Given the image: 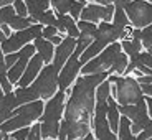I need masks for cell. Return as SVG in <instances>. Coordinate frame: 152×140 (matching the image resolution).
I'll list each match as a JSON object with an SVG mask.
<instances>
[{
  "label": "cell",
  "mask_w": 152,
  "mask_h": 140,
  "mask_svg": "<svg viewBox=\"0 0 152 140\" xmlns=\"http://www.w3.org/2000/svg\"><path fill=\"white\" fill-rule=\"evenodd\" d=\"M15 110H17L15 117H12L8 120H5L4 124H0V132L10 133L17 129L28 127L35 120H40L43 115V110H45V104H43V99H37V101H31L28 104L17 107Z\"/></svg>",
  "instance_id": "cell-3"
},
{
  "label": "cell",
  "mask_w": 152,
  "mask_h": 140,
  "mask_svg": "<svg viewBox=\"0 0 152 140\" xmlns=\"http://www.w3.org/2000/svg\"><path fill=\"white\" fill-rule=\"evenodd\" d=\"M17 0H0V7H5V5H12L15 4Z\"/></svg>",
  "instance_id": "cell-45"
},
{
  "label": "cell",
  "mask_w": 152,
  "mask_h": 140,
  "mask_svg": "<svg viewBox=\"0 0 152 140\" xmlns=\"http://www.w3.org/2000/svg\"><path fill=\"white\" fill-rule=\"evenodd\" d=\"M107 79L118 87V96L116 101L119 106H127V104H137L144 97V91H142L141 83L131 76H121V74H109Z\"/></svg>",
  "instance_id": "cell-4"
},
{
  "label": "cell",
  "mask_w": 152,
  "mask_h": 140,
  "mask_svg": "<svg viewBox=\"0 0 152 140\" xmlns=\"http://www.w3.org/2000/svg\"><path fill=\"white\" fill-rule=\"evenodd\" d=\"M107 78L109 71L83 74L76 78L71 96L65 106L68 139H83L91 132L93 114L96 107V89Z\"/></svg>",
  "instance_id": "cell-1"
},
{
  "label": "cell",
  "mask_w": 152,
  "mask_h": 140,
  "mask_svg": "<svg viewBox=\"0 0 152 140\" xmlns=\"http://www.w3.org/2000/svg\"><path fill=\"white\" fill-rule=\"evenodd\" d=\"M122 51V45L118 41L111 43L107 45L106 48L98 54L94 56L93 59H89L86 65L81 68V73L83 74H93V73H104V71H109L111 66L114 65V59L118 56L119 53Z\"/></svg>",
  "instance_id": "cell-6"
},
{
  "label": "cell",
  "mask_w": 152,
  "mask_h": 140,
  "mask_svg": "<svg viewBox=\"0 0 152 140\" xmlns=\"http://www.w3.org/2000/svg\"><path fill=\"white\" fill-rule=\"evenodd\" d=\"M145 101H147V109H149V115L152 119V97L151 96H145Z\"/></svg>",
  "instance_id": "cell-42"
},
{
  "label": "cell",
  "mask_w": 152,
  "mask_h": 140,
  "mask_svg": "<svg viewBox=\"0 0 152 140\" xmlns=\"http://www.w3.org/2000/svg\"><path fill=\"white\" fill-rule=\"evenodd\" d=\"M142 86V91H144L145 96H151L152 97V84H141Z\"/></svg>",
  "instance_id": "cell-40"
},
{
  "label": "cell",
  "mask_w": 152,
  "mask_h": 140,
  "mask_svg": "<svg viewBox=\"0 0 152 140\" xmlns=\"http://www.w3.org/2000/svg\"><path fill=\"white\" fill-rule=\"evenodd\" d=\"M94 2L99 5H109V4H114L116 0H94Z\"/></svg>",
  "instance_id": "cell-44"
},
{
  "label": "cell",
  "mask_w": 152,
  "mask_h": 140,
  "mask_svg": "<svg viewBox=\"0 0 152 140\" xmlns=\"http://www.w3.org/2000/svg\"><path fill=\"white\" fill-rule=\"evenodd\" d=\"M122 51L127 53L129 56H136V54L141 53V49L144 48L142 46V41L139 38H124L122 40Z\"/></svg>",
  "instance_id": "cell-18"
},
{
  "label": "cell",
  "mask_w": 152,
  "mask_h": 140,
  "mask_svg": "<svg viewBox=\"0 0 152 140\" xmlns=\"http://www.w3.org/2000/svg\"><path fill=\"white\" fill-rule=\"evenodd\" d=\"M149 2H151V4H152V0H149Z\"/></svg>",
  "instance_id": "cell-54"
},
{
  "label": "cell",
  "mask_w": 152,
  "mask_h": 140,
  "mask_svg": "<svg viewBox=\"0 0 152 140\" xmlns=\"http://www.w3.org/2000/svg\"><path fill=\"white\" fill-rule=\"evenodd\" d=\"M43 58L42 54L38 53V54H33L30 59V63H28L27 69H25V73H23V76L20 78V81L17 83V86L18 87H27L30 86L31 83H33L35 79H37V76L40 74V71L43 69Z\"/></svg>",
  "instance_id": "cell-11"
},
{
  "label": "cell",
  "mask_w": 152,
  "mask_h": 140,
  "mask_svg": "<svg viewBox=\"0 0 152 140\" xmlns=\"http://www.w3.org/2000/svg\"><path fill=\"white\" fill-rule=\"evenodd\" d=\"M31 23H33V20H31V17L28 18V17H20V15H15L13 18L10 20V28L12 30H25V28L31 27Z\"/></svg>",
  "instance_id": "cell-25"
},
{
  "label": "cell",
  "mask_w": 152,
  "mask_h": 140,
  "mask_svg": "<svg viewBox=\"0 0 152 140\" xmlns=\"http://www.w3.org/2000/svg\"><path fill=\"white\" fill-rule=\"evenodd\" d=\"M43 28L45 27H43L42 23H35V25L25 28V30H18L17 33L10 35L5 41H2V49H4V53L10 54V53H15V51H20L25 45H28L30 41H33L35 38L42 36Z\"/></svg>",
  "instance_id": "cell-7"
},
{
  "label": "cell",
  "mask_w": 152,
  "mask_h": 140,
  "mask_svg": "<svg viewBox=\"0 0 152 140\" xmlns=\"http://www.w3.org/2000/svg\"><path fill=\"white\" fill-rule=\"evenodd\" d=\"M141 41H142V46L145 48V51L152 49V25H147L145 28H142Z\"/></svg>",
  "instance_id": "cell-27"
},
{
  "label": "cell",
  "mask_w": 152,
  "mask_h": 140,
  "mask_svg": "<svg viewBox=\"0 0 152 140\" xmlns=\"http://www.w3.org/2000/svg\"><path fill=\"white\" fill-rule=\"evenodd\" d=\"M84 8V2H80V0H73L71 7H69V15L73 17L75 20H78L81 17V12Z\"/></svg>",
  "instance_id": "cell-29"
},
{
  "label": "cell",
  "mask_w": 152,
  "mask_h": 140,
  "mask_svg": "<svg viewBox=\"0 0 152 140\" xmlns=\"http://www.w3.org/2000/svg\"><path fill=\"white\" fill-rule=\"evenodd\" d=\"M50 41L53 43V45H56V46H58L61 41H63V36H60V35H55V36L51 38V40H50Z\"/></svg>",
  "instance_id": "cell-41"
},
{
  "label": "cell",
  "mask_w": 152,
  "mask_h": 140,
  "mask_svg": "<svg viewBox=\"0 0 152 140\" xmlns=\"http://www.w3.org/2000/svg\"><path fill=\"white\" fill-rule=\"evenodd\" d=\"M50 4H51V0H27L28 15H35V13L48 10Z\"/></svg>",
  "instance_id": "cell-24"
},
{
  "label": "cell",
  "mask_w": 152,
  "mask_h": 140,
  "mask_svg": "<svg viewBox=\"0 0 152 140\" xmlns=\"http://www.w3.org/2000/svg\"><path fill=\"white\" fill-rule=\"evenodd\" d=\"M76 45H78V38L75 36H65L63 38V41L56 46L55 49V58H53V65L56 66L58 69H63L65 63L68 61V58L73 54V51L76 49Z\"/></svg>",
  "instance_id": "cell-10"
},
{
  "label": "cell",
  "mask_w": 152,
  "mask_h": 140,
  "mask_svg": "<svg viewBox=\"0 0 152 140\" xmlns=\"http://www.w3.org/2000/svg\"><path fill=\"white\" fill-rule=\"evenodd\" d=\"M28 140H43V137H42V125L40 124H37V125L31 127L30 135H28Z\"/></svg>",
  "instance_id": "cell-33"
},
{
  "label": "cell",
  "mask_w": 152,
  "mask_h": 140,
  "mask_svg": "<svg viewBox=\"0 0 152 140\" xmlns=\"http://www.w3.org/2000/svg\"><path fill=\"white\" fill-rule=\"evenodd\" d=\"M65 91H58L48 102L45 104V110L42 115V137L43 139H58L60 133L61 117L65 115Z\"/></svg>",
  "instance_id": "cell-2"
},
{
  "label": "cell",
  "mask_w": 152,
  "mask_h": 140,
  "mask_svg": "<svg viewBox=\"0 0 152 140\" xmlns=\"http://www.w3.org/2000/svg\"><path fill=\"white\" fill-rule=\"evenodd\" d=\"M137 140H147L152 137V127H147V129H144L141 133H137Z\"/></svg>",
  "instance_id": "cell-37"
},
{
  "label": "cell",
  "mask_w": 152,
  "mask_h": 140,
  "mask_svg": "<svg viewBox=\"0 0 152 140\" xmlns=\"http://www.w3.org/2000/svg\"><path fill=\"white\" fill-rule=\"evenodd\" d=\"M10 140H15V139H12V137H10Z\"/></svg>",
  "instance_id": "cell-52"
},
{
  "label": "cell",
  "mask_w": 152,
  "mask_h": 140,
  "mask_svg": "<svg viewBox=\"0 0 152 140\" xmlns=\"http://www.w3.org/2000/svg\"><path fill=\"white\" fill-rule=\"evenodd\" d=\"M30 125L28 127H22V129H17L12 132V139L15 140H28V135H30Z\"/></svg>",
  "instance_id": "cell-31"
},
{
  "label": "cell",
  "mask_w": 152,
  "mask_h": 140,
  "mask_svg": "<svg viewBox=\"0 0 152 140\" xmlns=\"http://www.w3.org/2000/svg\"><path fill=\"white\" fill-rule=\"evenodd\" d=\"M147 140H152V137H151V139H147Z\"/></svg>",
  "instance_id": "cell-53"
},
{
  "label": "cell",
  "mask_w": 152,
  "mask_h": 140,
  "mask_svg": "<svg viewBox=\"0 0 152 140\" xmlns=\"http://www.w3.org/2000/svg\"><path fill=\"white\" fill-rule=\"evenodd\" d=\"M107 104H109V109H107V120H109L111 130L114 133L119 132V122H121V110H119V102L116 101V97L109 96L107 99Z\"/></svg>",
  "instance_id": "cell-14"
},
{
  "label": "cell",
  "mask_w": 152,
  "mask_h": 140,
  "mask_svg": "<svg viewBox=\"0 0 152 140\" xmlns=\"http://www.w3.org/2000/svg\"><path fill=\"white\" fill-rule=\"evenodd\" d=\"M80 2H86V0H80Z\"/></svg>",
  "instance_id": "cell-50"
},
{
  "label": "cell",
  "mask_w": 152,
  "mask_h": 140,
  "mask_svg": "<svg viewBox=\"0 0 152 140\" xmlns=\"http://www.w3.org/2000/svg\"><path fill=\"white\" fill-rule=\"evenodd\" d=\"M131 2H132V0H116V2H114V5H116L118 8H126V5L131 4Z\"/></svg>",
  "instance_id": "cell-39"
},
{
  "label": "cell",
  "mask_w": 152,
  "mask_h": 140,
  "mask_svg": "<svg viewBox=\"0 0 152 140\" xmlns=\"http://www.w3.org/2000/svg\"><path fill=\"white\" fill-rule=\"evenodd\" d=\"M2 31H4L5 35H7V36H10V25H8V23H5V25H2Z\"/></svg>",
  "instance_id": "cell-43"
},
{
  "label": "cell",
  "mask_w": 152,
  "mask_h": 140,
  "mask_svg": "<svg viewBox=\"0 0 152 140\" xmlns=\"http://www.w3.org/2000/svg\"><path fill=\"white\" fill-rule=\"evenodd\" d=\"M73 0H51V5L55 7V10L60 13H69V7H71Z\"/></svg>",
  "instance_id": "cell-28"
},
{
  "label": "cell",
  "mask_w": 152,
  "mask_h": 140,
  "mask_svg": "<svg viewBox=\"0 0 152 140\" xmlns=\"http://www.w3.org/2000/svg\"><path fill=\"white\" fill-rule=\"evenodd\" d=\"M0 84H2V89H4L5 94L12 92V86L13 84L8 79V68L5 65V56H4V49H2V43H0Z\"/></svg>",
  "instance_id": "cell-16"
},
{
  "label": "cell",
  "mask_w": 152,
  "mask_h": 140,
  "mask_svg": "<svg viewBox=\"0 0 152 140\" xmlns=\"http://www.w3.org/2000/svg\"><path fill=\"white\" fill-rule=\"evenodd\" d=\"M56 33H58V28L55 27V25H46V27L43 28L42 36H43V38H46V40H51V38H53Z\"/></svg>",
  "instance_id": "cell-34"
},
{
  "label": "cell",
  "mask_w": 152,
  "mask_h": 140,
  "mask_svg": "<svg viewBox=\"0 0 152 140\" xmlns=\"http://www.w3.org/2000/svg\"><path fill=\"white\" fill-rule=\"evenodd\" d=\"M17 15L15 7H10V5H5V7L0 8V27L5 25V23H10V20Z\"/></svg>",
  "instance_id": "cell-26"
},
{
  "label": "cell",
  "mask_w": 152,
  "mask_h": 140,
  "mask_svg": "<svg viewBox=\"0 0 152 140\" xmlns=\"http://www.w3.org/2000/svg\"><path fill=\"white\" fill-rule=\"evenodd\" d=\"M33 45H35V48H37L38 53L42 54L43 61H45L46 65H50L51 59L55 58L53 43L50 41V40H46V38H43V36H38V38H35V40H33Z\"/></svg>",
  "instance_id": "cell-12"
},
{
  "label": "cell",
  "mask_w": 152,
  "mask_h": 140,
  "mask_svg": "<svg viewBox=\"0 0 152 140\" xmlns=\"http://www.w3.org/2000/svg\"><path fill=\"white\" fill-rule=\"evenodd\" d=\"M113 23L119 28V30H127V27H129L131 22H129V17H127V13H126L124 8H118V7H116Z\"/></svg>",
  "instance_id": "cell-23"
},
{
  "label": "cell",
  "mask_w": 152,
  "mask_h": 140,
  "mask_svg": "<svg viewBox=\"0 0 152 140\" xmlns=\"http://www.w3.org/2000/svg\"><path fill=\"white\" fill-rule=\"evenodd\" d=\"M94 139H96V137H93V133L89 132L86 137H83V139H68V140H94ZM43 140H51V139H43ZM58 140H66V139H58Z\"/></svg>",
  "instance_id": "cell-38"
},
{
  "label": "cell",
  "mask_w": 152,
  "mask_h": 140,
  "mask_svg": "<svg viewBox=\"0 0 152 140\" xmlns=\"http://www.w3.org/2000/svg\"><path fill=\"white\" fill-rule=\"evenodd\" d=\"M66 35H69V36H75V38H78L81 35V31H80V28H78V23H73V25H69L68 27V31H66Z\"/></svg>",
  "instance_id": "cell-36"
},
{
  "label": "cell",
  "mask_w": 152,
  "mask_h": 140,
  "mask_svg": "<svg viewBox=\"0 0 152 140\" xmlns=\"http://www.w3.org/2000/svg\"><path fill=\"white\" fill-rule=\"evenodd\" d=\"M7 135H8V133H5V132H0V140H4Z\"/></svg>",
  "instance_id": "cell-48"
},
{
  "label": "cell",
  "mask_w": 152,
  "mask_h": 140,
  "mask_svg": "<svg viewBox=\"0 0 152 140\" xmlns=\"http://www.w3.org/2000/svg\"><path fill=\"white\" fill-rule=\"evenodd\" d=\"M107 45H104L103 41H99V40H94V41L91 43V45L88 46L86 49H84L83 53H81V56H80V63H81V66H84L88 63L89 59H93L94 56H98L101 51H103L104 48H106Z\"/></svg>",
  "instance_id": "cell-15"
},
{
  "label": "cell",
  "mask_w": 152,
  "mask_h": 140,
  "mask_svg": "<svg viewBox=\"0 0 152 140\" xmlns=\"http://www.w3.org/2000/svg\"><path fill=\"white\" fill-rule=\"evenodd\" d=\"M20 54H22V51H15V53H10V54H7V56H5V65H7L8 69H10L12 66L17 63V59L20 58Z\"/></svg>",
  "instance_id": "cell-35"
},
{
  "label": "cell",
  "mask_w": 152,
  "mask_h": 140,
  "mask_svg": "<svg viewBox=\"0 0 152 140\" xmlns=\"http://www.w3.org/2000/svg\"><path fill=\"white\" fill-rule=\"evenodd\" d=\"M118 137L119 140H134V133L131 130V119L122 115L121 117V122H119V132H118Z\"/></svg>",
  "instance_id": "cell-21"
},
{
  "label": "cell",
  "mask_w": 152,
  "mask_h": 140,
  "mask_svg": "<svg viewBox=\"0 0 152 140\" xmlns=\"http://www.w3.org/2000/svg\"><path fill=\"white\" fill-rule=\"evenodd\" d=\"M149 53H151V54H152V49H149Z\"/></svg>",
  "instance_id": "cell-49"
},
{
  "label": "cell",
  "mask_w": 152,
  "mask_h": 140,
  "mask_svg": "<svg viewBox=\"0 0 152 140\" xmlns=\"http://www.w3.org/2000/svg\"><path fill=\"white\" fill-rule=\"evenodd\" d=\"M126 13L134 28H145L152 25V4L149 0H132L126 5Z\"/></svg>",
  "instance_id": "cell-8"
},
{
  "label": "cell",
  "mask_w": 152,
  "mask_h": 140,
  "mask_svg": "<svg viewBox=\"0 0 152 140\" xmlns=\"http://www.w3.org/2000/svg\"><path fill=\"white\" fill-rule=\"evenodd\" d=\"M104 12H106V5H99V4L84 5L83 12H81V20L98 23L99 20H104Z\"/></svg>",
  "instance_id": "cell-13"
},
{
  "label": "cell",
  "mask_w": 152,
  "mask_h": 140,
  "mask_svg": "<svg viewBox=\"0 0 152 140\" xmlns=\"http://www.w3.org/2000/svg\"><path fill=\"white\" fill-rule=\"evenodd\" d=\"M4 97H5V92H4V89H2V84H0V104H2Z\"/></svg>",
  "instance_id": "cell-47"
},
{
  "label": "cell",
  "mask_w": 152,
  "mask_h": 140,
  "mask_svg": "<svg viewBox=\"0 0 152 140\" xmlns=\"http://www.w3.org/2000/svg\"><path fill=\"white\" fill-rule=\"evenodd\" d=\"M78 28H80V31H86V33H94V35H96L98 25H96L94 22H88V20H80V22H78Z\"/></svg>",
  "instance_id": "cell-30"
},
{
  "label": "cell",
  "mask_w": 152,
  "mask_h": 140,
  "mask_svg": "<svg viewBox=\"0 0 152 140\" xmlns=\"http://www.w3.org/2000/svg\"><path fill=\"white\" fill-rule=\"evenodd\" d=\"M56 18H58V22H56V28H58V31L61 33V36L68 31V27L69 25H73V23L76 22L75 18H73L71 15H68V13H60V12H56ZM65 38V36H63Z\"/></svg>",
  "instance_id": "cell-22"
},
{
  "label": "cell",
  "mask_w": 152,
  "mask_h": 140,
  "mask_svg": "<svg viewBox=\"0 0 152 140\" xmlns=\"http://www.w3.org/2000/svg\"><path fill=\"white\" fill-rule=\"evenodd\" d=\"M20 51H22L20 58L17 59L15 65L8 69V79H10L12 84H17L20 81V78L23 76V73H25V69H27L28 63H30L31 56H33L35 51H37V48H35V45H27V46H23Z\"/></svg>",
  "instance_id": "cell-9"
},
{
  "label": "cell",
  "mask_w": 152,
  "mask_h": 140,
  "mask_svg": "<svg viewBox=\"0 0 152 140\" xmlns=\"http://www.w3.org/2000/svg\"><path fill=\"white\" fill-rule=\"evenodd\" d=\"M17 10V15L20 17H27L28 15V7H27V2H23V0H17L15 4H13Z\"/></svg>",
  "instance_id": "cell-32"
},
{
  "label": "cell",
  "mask_w": 152,
  "mask_h": 140,
  "mask_svg": "<svg viewBox=\"0 0 152 140\" xmlns=\"http://www.w3.org/2000/svg\"><path fill=\"white\" fill-rule=\"evenodd\" d=\"M33 23H42V25H55L56 27V15H55L51 10H45V12H40V13H35V15H30Z\"/></svg>",
  "instance_id": "cell-20"
},
{
  "label": "cell",
  "mask_w": 152,
  "mask_h": 140,
  "mask_svg": "<svg viewBox=\"0 0 152 140\" xmlns=\"http://www.w3.org/2000/svg\"><path fill=\"white\" fill-rule=\"evenodd\" d=\"M40 99H51L58 91H60V69L50 63V65L43 66L40 74L37 76V79L31 84Z\"/></svg>",
  "instance_id": "cell-5"
},
{
  "label": "cell",
  "mask_w": 152,
  "mask_h": 140,
  "mask_svg": "<svg viewBox=\"0 0 152 140\" xmlns=\"http://www.w3.org/2000/svg\"><path fill=\"white\" fill-rule=\"evenodd\" d=\"M134 140H137V137H134Z\"/></svg>",
  "instance_id": "cell-51"
},
{
  "label": "cell",
  "mask_w": 152,
  "mask_h": 140,
  "mask_svg": "<svg viewBox=\"0 0 152 140\" xmlns=\"http://www.w3.org/2000/svg\"><path fill=\"white\" fill-rule=\"evenodd\" d=\"M7 38H8V36H7V35H5V33H4V31H2V28H0V43H2V41H5Z\"/></svg>",
  "instance_id": "cell-46"
},
{
  "label": "cell",
  "mask_w": 152,
  "mask_h": 140,
  "mask_svg": "<svg viewBox=\"0 0 152 140\" xmlns=\"http://www.w3.org/2000/svg\"><path fill=\"white\" fill-rule=\"evenodd\" d=\"M127 65H129V54L121 51V53L116 56V59H114V65L111 66L109 74H124Z\"/></svg>",
  "instance_id": "cell-19"
},
{
  "label": "cell",
  "mask_w": 152,
  "mask_h": 140,
  "mask_svg": "<svg viewBox=\"0 0 152 140\" xmlns=\"http://www.w3.org/2000/svg\"><path fill=\"white\" fill-rule=\"evenodd\" d=\"M15 96H17V102H18V106H23V104H28L31 102V101H37V99H40V96L37 94V91H35L33 87H18V89H15Z\"/></svg>",
  "instance_id": "cell-17"
}]
</instances>
